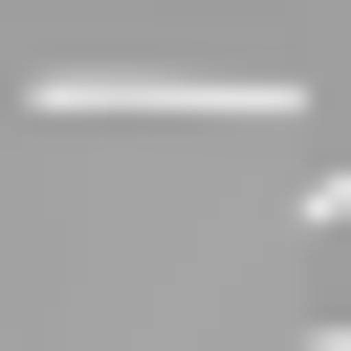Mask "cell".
Here are the masks:
<instances>
[{"label":"cell","instance_id":"6da1fadb","mask_svg":"<svg viewBox=\"0 0 351 351\" xmlns=\"http://www.w3.org/2000/svg\"><path fill=\"white\" fill-rule=\"evenodd\" d=\"M44 110H219V132H263L285 66H44Z\"/></svg>","mask_w":351,"mask_h":351}]
</instances>
